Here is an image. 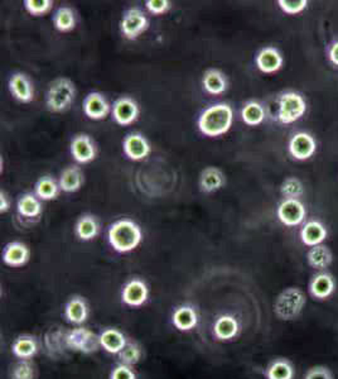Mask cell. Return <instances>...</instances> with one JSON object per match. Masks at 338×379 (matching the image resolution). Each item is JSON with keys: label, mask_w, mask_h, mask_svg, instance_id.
Segmentation results:
<instances>
[{"label": "cell", "mask_w": 338, "mask_h": 379, "mask_svg": "<svg viewBox=\"0 0 338 379\" xmlns=\"http://www.w3.org/2000/svg\"><path fill=\"white\" fill-rule=\"evenodd\" d=\"M327 228L318 220L307 222L300 230V239L303 242V244L311 248L322 244L327 239Z\"/></svg>", "instance_id": "obj_18"}, {"label": "cell", "mask_w": 338, "mask_h": 379, "mask_svg": "<svg viewBox=\"0 0 338 379\" xmlns=\"http://www.w3.org/2000/svg\"><path fill=\"white\" fill-rule=\"evenodd\" d=\"M225 184H226V177L220 168L207 167L201 172V191H204L206 194L216 192L218 190H221Z\"/></svg>", "instance_id": "obj_24"}, {"label": "cell", "mask_w": 338, "mask_h": 379, "mask_svg": "<svg viewBox=\"0 0 338 379\" xmlns=\"http://www.w3.org/2000/svg\"><path fill=\"white\" fill-rule=\"evenodd\" d=\"M83 175L80 168L71 166L62 171L61 176H60V189L63 192H67V194L76 192L83 187Z\"/></svg>", "instance_id": "obj_29"}, {"label": "cell", "mask_w": 338, "mask_h": 379, "mask_svg": "<svg viewBox=\"0 0 338 379\" xmlns=\"http://www.w3.org/2000/svg\"><path fill=\"white\" fill-rule=\"evenodd\" d=\"M202 85L208 94L221 95L228 89V80L220 70L210 68L204 73Z\"/></svg>", "instance_id": "obj_27"}, {"label": "cell", "mask_w": 338, "mask_h": 379, "mask_svg": "<svg viewBox=\"0 0 338 379\" xmlns=\"http://www.w3.org/2000/svg\"><path fill=\"white\" fill-rule=\"evenodd\" d=\"M148 11L153 14H164L169 11L171 3L168 0H148L145 3Z\"/></svg>", "instance_id": "obj_43"}, {"label": "cell", "mask_w": 338, "mask_h": 379, "mask_svg": "<svg viewBox=\"0 0 338 379\" xmlns=\"http://www.w3.org/2000/svg\"><path fill=\"white\" fill-rule=\"evenodd\" d=\"M278 4L284 13L295 16L305 11L308 6V1L307 0H279Z\"/></svg>", "instance_id": "obj_40"}, {"label": "cell", "mask_w": 338, "mask_h": 379, "mask_svg": "<svg viewBox=\"0 0 338 379\" xmlns=\"http://www.w3.org/2000/svg\"><path fill=\"white\" fill-rule=\"evenodd\" d=\"M148 27L149 21L142 9L130 8L122 14L120 28L125 38L137 39L140 34L144 33Z\"/></svg>", "instance_id": "obj_7"}, {"label": "cell", "mask_w": 338, "mask_h": 379, "mask_svg": "<svg viewBox=\"0 0 338 379\" xmlns=\"http://www.w3.org/2000/svg\"><path fill=\"white\" fill-rule=\"evenodd\" d=\"M142 355H143L142 348L134 341H128L127 346H124V349L117 354L120 364H125L129 367L138 364L142 359Z\"/></svg>", "instance_id": "obj_36"}, {"label": "cell", "mask_w": 338, "mask_h": 379, "mask_svg": "<svg viewBox=\"0 0 338 379\" xmlns=\"http://www.w3.org/2000/svg\"><path fill=\"white\" fill-rule=\"evenodd\" d=\"M17 209L23 218L27 219L37 218L42 212V205L33 194L21 196V199L18 200Z\"/></svg>", "instance_id": "obj_33"}, {"label": "cell", "mask_w": 338, "mask_h": 379, "mask_svg": "<svg viewBox=\"0 0 338 379\" xmlns=\"http://www.w3.org/2000/svg\"><path fill=\"white\" fill-rule=\"evenodd\" d=\"M65 316L67 321H70L75 325H81L89 318V306L83 297L73 296L67 302L65 306Z\"/></svg>", "instance_id": "obj_25"}, {"label": "cell", "mask_w": 338, "mask_h": 379, "mask_svg": "<svg viewBox=\"0 0 338 379\" xmlns=\"http://www.w3.org/2000/svg\"><path fill=\"white\" fill-rule=\"evenodd\" d=\"M71 155L78 163H89L96 157V147L88 134H78L71 142Z\"/></svg>", "instance_id": "obj_17"}, {"label": "cell", "mask_w": 338, "mask_h": 379, "mask_svg": "<svg viewBox=\"0 0 338 379\" xmlns=\"http://www.w3.org/2000/svg\"><path fill=\"white\" fill-rule=\"evenodd\" d=\"M172 323L179 331H191L199 323V315L194 307L189 305H182L174 310Z\"/></svg>", "instance_id": "obj_23"}, {"label": "cell", "mask_w": 338, "mask_h": 379, "mask_svg": "<svg viewBox=\"0 0 338 379\" xmlns=\"http://www.w3.org/2000/svg\"><path fill=\"white\" fill-rule=\"evenodd\" d=\"M76 96L75 84L70 78H56L51 83L47 96H46V105L52 113H63L71 106Z\"/></svg>", "instance_id": "obj_4"}, {"label": "cell", "mask_w": 338, "mask_h": 379, "mask_svg": "<svg viewBox=\"0 0 338 379\" xmlns=\"http://www.w3.org/2000/svg\"><path fill=\"white\" fill-rule=\"evenodd\" d=\"M278 218L287 227H298L307 217L305 204L300 199H284L278 207Z\"/></svg>", "instance_id": "obj_9"}, {"label": "cell", "mask_w": 338, "mask_h": 379, "mask_svg": "<svg viewBox=\"0 0 338 379\" xmlns=\"http://www.w3.org/2000/svg\"><path fill=\"white\" fill-rule=\"evenodd\" d=\"M328 58L334 66H338V39L333 41L328 47Z\"/></svg>", "instance_id": "obj_44"}, {"label": "cell", "mask_w": 338, "mask_h": 379, "mask_svg": "<svg viewBox=\"0 0 338 379\" xmlns=\"http://www.w3.org/2000/svg\"><path fill=\"white\" fill-rule=\"evenodd\" d=\"M83 112L90 119L101 120L105 119L110 112V104L100 93H90L83 100Z\"/></svg>", "instance_id": "obj_16"}, {"label": "cell", "mask_w": 338, "mask_h": 379, "mask_svg": "<svg viewBox=\"0 0 338 379\" xmlns=\"http://www.w3.org/2000/svg\"><path fill=\"white\" fill-rule=\"evenodd\" d=\"M51 0H26L24 6L29 14L32 16H43L52 8Z\"/></svg>", "instance_id": "obj_39"}, {"label": "cell", "mask_w": 338, "mask_h": 379, "mask_svg": "<svg viewBox=\"0 0 338 379\" xmlns=\"http://www.w3.org/2000/svg\"><path fill=\"white\" fill-rule=\"evenodd\" d=\"M305 379H334L333 374L327 367L324 365H316L307 370Z\"/></svg>", "instance_id": "obj_41"}, {"label": "cell", "mask_w": 338, "mask_h": 379, "mask_svg": "<svg viewBox=\"0 0 338 379\" xmlns=\"http://www.w3.org/2000/svg\"><path fill=\"white\" fill-rule=\"evenodd\" d=\"M9 89L11 93L17 100L22 103H29L33 100L34 90L33 85L27 75L24 73H14L9 80Z\"/></svg>", "instance_id": "obj_19"}, {"label": "cell", "mask_w": 338, "mask_h": 379, "mask_svg": "<svg viewBox=\"0 0 338 379\" xmlns=\"http://www.w3.org/2000/svg\"><path fill=\"white\" fill-rule=\"evenodd\" d=\"M31 251L21 242H11L3 251V262L9 267H22L29 261Z\"/></svg>", "instance_id": "obj_20"}, {"label": "cell", "mask_w": 338, "mask_h": 379, "mask_svg": "<svg viewBox=\"0 0 338 379\" xmlns=\"http://www.w3.org/2000/svg\"><path fill=\"white\" fill-rule=\"evenodd\" d=\"M75 232L80 239L89 242L99 234V223L93 215H83L76 223Z\"/></svg>", "instance_id": "obj_31"}, {"label": "cell", "mask_w": 338, "mask_h": 379, "mask_svg": "<svg viewBox=\"0 0 338 379\" xmlns=\"http://www.w3.org/2000/svg\"><path fill=\"white\" fill-rule=\"evenodd\" d=\"M255 62L261 73H274L283 67L284 58L275 47H264L256 55Z\"/></svg>", "instance_id": "obj_15"}, {"label": "cell", "mask_w": 338, "mask_h": 379, "mask_svg": "<svg viewBox=\"0 0 338 379\" xmlns=\"http://www.w3.org/2000/svg\"><path fill=\"white\" fill-rule=\"evenodd\" d=\"M307 305V297L300 287H288L282 291L274 302V313L279 320L293 321L300 316Z\"/></svg>", "instance_id": "obj_3"}, {"label": "cell", "mask_w": 338, "mask_h": 379, "mask_svg": "<svg viewBox=\"0 0 338 379\" xmlns=\"http://www.w3.org/2000/svg\"><path fill=\"white\" fill-rule=\"evenodd\" d=\"M37 351H38V344L32 335H19L11 344V353L19 359L29 360L37 354Z\"/></svg>", "instance_id": "obj_26"}, {"label": "cell", "mask_w": 338, "mask_h": 379, "mask_svg": "<svg viewBox=\"0 0 338 379\" xmlns=\"http://www.w3.org/2000/svg\"><path fill=\"white\" fill-rule=\"evenodd\" d=\"M289 153L290 156L298 160L305 161L310 160L317 151V142L313 135L307 132H300L294 134L289 140Z\"/></svg>", "instance_id": "obj_10"}, {"label": "cell", "mask_w": 338, "mask_h": 379, "mask_svg": "<svg viewBox=\"0 0 338 379\" xmlns=\"http://www.w3.org/2000/svg\"><path fill=\"white\" fill-rule=\"evenodd\" d=\"M110 379H137V375L132 367L125 364H119L111 370Z\"/></svg>", "instance_id": "obj_42"}, {"label": "cell", "mask_w": 338, "mask_h": 379, "mask_svg": "<svg viewBox=\"0 0 338 379\" xmlns=\"http://www.w3.org/2000/svg\"><path fill=\"white\" fill-rule=\"evenodd\" d=\"M280 191L285 199H300L305 194V187L297 177H288L282 184Z\"/></svg>", "instance_id": "obj_37"}, {"label": "cell", "mask_w": 338, "mask_h": 379, "mask_svg": "<svg viewBox=\"0 0 338 379\" xmlns=\"http://www.w3.org/2000/svg\"><path fill=\"white\" fill-rule=\"evenodd\" d=\"M60 192V184H57L51 176H43L36 184V195L42 200H55Z\"/></svg>", "instance_id": "obj_34"}, {"label": "cell", "mask_w": 338, "mask_h": 379, "mask_svg": "<svg viewBox=\"0 0 338 379\" xmlns=\"http://www.w3.org/2000/svg\"><path fill=\"white\" fill-rule=\"evenodd\" d=\"M67 331L62 329L61 326H52L46 331L43 338V349L47 357L52 360H58L66 357L68 346H67Z\"/></svg>", "instance_id": "obj_8"}, {"label": "cell", "mask_w": 338, "mask_h": 379, "mask_svg": "<svg viewBox=\"0 0 338 379\" xmlns=\"http://www.w3.org/2000/svg\"><path fill=\"white\" fill-rule=\"evenodd\" d=\"M125 155L133 161H142L149 156L150 145L144 135L140 133H130L122 142Z\"/></svg>", "instance_id": "obj_13"}, {"label": "cell", "mask_w": 338, "mask_h": 379, "mask_svg": "<svg viewBox=\"0 0 338 379\" xmlns=\"http://www.w3.org/2000/svg\"><path fill=\"white\" fill-rule=\"evenodd\" d=\"M109 243L117 253L133 251L142 243L143 232L138 224L130 219H122L111 224Z\"/></svg>", "instance_id": "obj_2"}, {"label": "cell", "mask_w": 338, "mask_h": 379, "mask_svg": "<svg viewBox=\"0 0 338 379\" xmlns=\"http://www.w3.org/2000/svg\"><path fill=\"white\" fill-rule=\"evenodd\" d=\"M240 325L233 315H221L213 323V335L221 341H233L238 336Z\"/></svg>", "instance_id": "obj_21"}, {"label": "cell", "mask_w": 338, "mask_h": 379, "mask_svg": "<svg viewBox=\"0 0 338 379\" xmlns=\"http://www.w3.org/2000/svg\"><path fill=\"white\" fill-rule=\"evenodd\" d=\"M11 379H34V365L31 360L21 359L13 365L11 370Z\"/></svg>", "instance_id": "obj_38"}, {"label": "cell", "mask_w": 338, "mask_h": 379, "mask_svg": "<svg viewBox=\"0 0 338 379\" xmlns=\"http://www.w3.org/2000/svg\"><path fill=\"white\" fill-rule=\"evenodd\" d=\"M66 341L70 351L81 354H93L101 348L99 335L95 334L94 331L83 326L68 330Z\"/></svg>", "instance_id": "obj_6"}, {"label": "cell", "mask_w": 338, "mask_h": 379, "mask_svg": "<svg viewBox=\"0 0 338 379\" xmlns=\"http://www.w3.org/2000/svg\"><path fill=\"white\" fill-rule=\"evenodd\" d=\"M53 23H55L56 28L61 32H68L73 31L76 26V17H75V11L68 8V6H61L56 11L55 16H53Z\"/></svg>", "instance_id": "obj_35"}, {"label": "cell", "mask_w": 338, "mask_h": 379, "mask_svg": "<svg viewBox=\"0 0 338 379\" xmlns=\"http://www.w3.org/2000/svg\"><path fill=\"white\" fill-rule=\"evenodd\" d=\"M100 346L104 351H107L109 354H119L127 346V338L122 334L120 330L114 329V328H107L102 330L100 335Z\"/></svg>", "instance_id": "obj_22"}, {"label": "cell", "mask_w": 338, "mask_h": 379, "mask_svg": "<svg viewBox=\"0 0 338 379\" xmlns=\"http://www.w3.org/2000/svg\"><path fill=\"white\" fill-rule=\"evenodd\" d=\"M139 117V106L137 101L129 98L122 96L117 99L112 106V118L119 125H130L133 124Z\"/></svg>", "instance_id": "obj_12"}, {"label": "cell", "mask_w": 338, "mask_h": 379, "mask_svg": "<svg viewBox=\"0 0 338 379\" xmlns=\"http://www.w3.org/2000/svg\"><path fill=\"white\" fill-rule=\"evenodd\" d=\"M11 209V201L9 197L6 196V192H0V212H6Z\"/></svg>", "instance_id": "obj_45"}, {"label": "cell", "mask_w": 338, "mask_h": 379, "mask_svg": "<svg viewBox=\"0 0 338 379\" xmlns=\"http://www.w3.org/2000/svg\"><path fill=\"white\" fill-rule=\"evenodd\" d=\"M308 291L313 298L316 300H326L333 295L336 291V281L333 276L328 272H319L312 277Z\"/></svg>", "instance_id": "obj_14"}, {"label": "cell", "mask_w": 338, "mask_h": 379, "mask_svg": "<svg viewBox=\"0 0 338 379\" xmlns=\"http://www.w3.org/2000/svg\"><path fill=\"white\" fill-rule=\"evenodd\" d=\"M307 261H308V264L317 271H324L332 263V251L327 246H323V244L312 246L307 253Z\"/></svg>", "instance_id": "obj_28"}, {"label": "cell", "mask_w": 338, "mask_h": 379, "mask_svg": "<svg viewBox=\"0 0 338 379\" xmlns=\"http://www.w3.org/2000/svg\"><path fill=\"white\" fill-rule=\"evenodd\" d=\"M307 112L305 99L295 91H287L278 100V120L282 124L295 123Z\"/></svg>", "instance_id": "obj_5"}, {"label": "cell", "mask_w": 338, "mask_h": 379, "mask_svg": "<svg viewBox=\"0 0 338 379\" xmlns=\"http://www.w3.org/2000/svg\"><path fill=\"white\" fill-rule=\"evenodd\" d=\"M294 365L285 358H278L273 360L265 370L266 379H294Z\"/></svg>", "instance_id": "obj_30"}, {"label": "cell", "mask_w": 338, "mask_h": 379, "mask_svg": "<svg viewBox=\"0 0 338 379\" xmlns=\"http://www.w3.org/2000/svg\"><path fill=\"white\" fill-rule=\"evenodd\" d=\"M233 110L225 103L211 105L199 118V128L207 137H220L233 127Z\"/></svg>", "instance_id": "obj_1"}, {"label": "cell", "mask_w": 338, "mask_h": 379, "mask_svg": "<svg viewBox=\"0 0 338 379\" xmlns=\"http://www.w3.org/2000/svg\"><path fill=\"white\" fill-rule=\"evenodd\" d=\"M149 297V289L142 279H130L122 291V301L129 307H140Z\"/></svg>", "instance_id": "obj_11"}, {"label": "cell", "mask_w": 338, "mask_h": 379, "mask_svg": "<svg viewBox=\"0 0 338 379\" xmlns=\"http://www.w3.org/2000/svg\"><path fill=\"white\" fill-rule=\"evenodd\" d=\"M241 118L245 124L250 127L260 125L265 119V110L264 106L261 105L259 101H248L241 110Z\"/></svg>", "instance_id": "obj_32"}]
</instances>
